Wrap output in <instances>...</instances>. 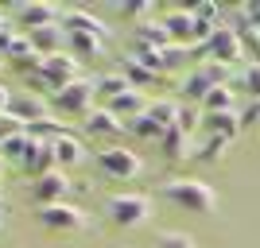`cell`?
I'll use <instances>...</instances> for the list:
<instances>
[{
	"label": "cell",
	"mask_w": 260,
	"mask_h": 248,
	"mask_svg": "<svg viewBox=\"0 0 260 248\" xmlns=\"http://www.w3.org/2000/svg\"><path fill=\"white\" fill-rule=\"evenodd\" d=\"M159 198L186 209V214H214L217 209V194L198 179H171V183L159 186Z\"/></svg>",
	"instance_id": "obj_1"
},
{
	"label": "cell",
	"mask_w": 260,
	"mask_h": 248,
	"mask_svg": "<svg viewBox=\"0 0 260 248\" xmlns=\"http://www.w3.org/2000/svg\"><path fill=\"white\" fill-rule=\"evenodd\" d=\"M82 66H78V58L70 51H58V54H47L43 58V66H39V74H31L27 78V86L35 89V93H58L62 86H70L74 78H82L78 74Z\"/></svg>",
	"instance_id": "obj_2"
},
{
	"label": "cell",
	"mask_w": 260,
	"mask_h": 248,
	"mask_svg": "<svg viewBox=\"0 0 260 248\" xmlns=\"http://www.w3.org/2000/svg\"><path fill=\"white\" fill-rule=\"evenodd\" d=\"M217 86H229V66H225V62H214V58H206L202 66H194V70L183 78L179 97H183L186 105H202V97H206L210 89H217Z\"/></svg>",
	"instance_id": "obj_3"
},
{
	"label": "cell",
	"mask_w": 260,
	"mask_h": 248,
	"mask_svg": "<svg viewBox=\"0 0 260 248\" xmlns=\"http://www.w3.org/2000/svg\"><path fill=\"white\" fill-rule=\"evenodd\" d=\"M105 214H109L113 225L136 229V225H144V221L152 217V198L148 194H113L105 202Z\"/></svg>",
	"instance_id": "obj_4"
},
{
	"label": "cell",
	"mask_w": 260,
	"mask_h": 248,
	"mask_svg": "<svg viewBox=\"0 0 260 248\" xmlns=\"http://www.w3.org/2000/svg\"><path fill=\"white\" fill-rule=\"evenodd\" d=\"M35 221L47 229V233H86L89 229V217L70 202H58V205H39L35 209Z\"/></svg>",
	"instance_id": "obj_5"
},
{
	"label": "cell",
	"mask_w": 260,
	"mask_h": 248,
	"mask_svg": "<svg viewBox=\"0 0 260 248\" xmlns=\"http://www.w3.org/2000/svg\"><path fill=\"white\" fill-rule=\"evenodd\" d=\"M93 97H98V93H93V78H74L70 86L51 93V109L54 113H66V117H86Z\"/></svg>",
	"instance_id": "obj_6"
},
{
	"label": "cell",
	"mask_w": 260,
	"mask_h": 248,
	"mask_svg": "<svg viewBox=\"0 0 260 248\" xmlns=\"http://www.w3.org/2000/svg\"><path fill=\"white\" fill-rule=\"evenodd\" d=\"M93 163H98V171L109 174V179H136V174H140V167H144L140 155H136L132 148H120V144L105 148Z\"/></svg>",
	"instance_id": "obj_7"
},
{
	"label": "cell",
	"mask_w": 260,
	"mask_h": 248,
	"mask_svg": "<svg viewBox=\"0 0 260 248\" xmlns=\"http://www.w3.org/2000/svg\"><path fill=\"white\" fill-rule=\"evenodd\" d=\"M206 54L214 62H225V66L241 62V58H245V47H241L237 27H214V35L206 39Z\"/></svg>",
	"instance_id": "obj_8"
},
{
	"label": "cell",
	"mask_w": 260,
	"mask_h": 248,
	"mask_svg": "<svg viewBox=\"0 0 260 248\" xmlns=\"http://www.w3.org/2000/svg\"><path fill=\"white\" fill-rule=\"evenodd\" d=\"M66 190H70V179H66V171L58 167V171L43 174V179H35L31 183V198H35V209L39 205H58L66 198Z\"/></svg>",
	"instance_id": "obj_9"
},
{
	"label": "cell",
	"mask_w": 260,
	"mask_h": 248,
	"mask_svg": "<svg viewBox=\"0 0 260 248\" xmlns=\"http://www.w3.org/2000/svg\"><path fill=\"white\" fill-rule=\"evenodd\" d=\"M163 27L171 31V39L179 47H198L202 39H198V20H194V12L190 8H175L163 16Z\"/></svg>",
	"instance_id": "obj_10"
},
{
	"label": "cell",
	"mask_w": 260,
	"mask_h": 248,
	"mask_svg": "<svg viewBox=\"0 0 260 248\" xmlns=\"http://www.w3.org/2000/svg\"><path fill=\"white\" fill-rule=\"evenodd\" d=\"M8 113H12L16 120H20L23 128H27L31 120H43V117H51L47 101L39 97V93H27V89H23V93H12V105H8Z\"/></svg>",
	"instance_id": "obj_11"
},
{
	"label": "cell",
	"mask_w": 260,
	"mask_h": 248,
	"mask_svg": "<svg viewBox=\"0 0 260 248\" xmlns=\"http://www.w3.org/2000/svg\"><path fill=\"white\" fill-rule=\"evenodd\" d=\"M16 16H20V23L27 27V31H35V27H51V23H58V20H62V8H54V4H47V0H35V4H20Z\"/></svg>",
	"instance_id": "obj_12"
},
{
	"label": "cell",
	"mask_w": 260,
	"mask_h": 248,
	"mask_svg": "<svg viewBox=\"0 0 260 248\" xmlns=\"http://www.w3.org/2000/svg\"><path fill=\"white\" fill-rule=\"evenodd\" d=\"M202 128L206 136H221V140H237L241 124V109H229V113H202Z\"/></svg>",
	"instance_id": "obj_13"
},
{
	"label": "cell",
	"mask_w": 260,
	"mask_h": 248,
	"mask_svg": "<svg viewBox=\"0 0 260 248\" xmlns=\"http://www.w3.org/2000/svg\"><path fill=\"white\" fill-rule=\"evenodd\" d=\"M58 27H62L66 35H70V31H89V35H101V39L109 35V27L98 20V16H93V12H86V8H62Z\"/></svg>",
	"instance_id": "obj_14"
},
{
	"label": "cell",
	"mask_w": 260,
	"mask_h": 248,
	"mask_svg": "<svg viewBox=\"0 0 260 248\" xmlns=\"http://www.w3.org/2000/svg\"><path fill=\"white\" fill-rule=\"evenodd\" d=\"M175 39H171V31L163 27V20L155 23V20H144V23H136V35H132V47H152V51H163V47H171Z\"/></svg>",
	"instance_id": "obj_15"
},
{
	"label": "cell",
	"mask_w": 260,
	"mask_h": 248,
	"mask_svg": "<svg viewBox=\"0 0 260 248\" xmlns=\"http://www.w3.org/2000/svg\"><path fill=\"white\" fill-rule=\"evenodd\" d=\"M66 47H70V54H74L78 62H82V58L93 62V58L105 54V39H101V35H89V31H70L66 35Z\"/></svg>",
	"instance_id": "obj_16"
},
{
	"label": "cell",
	"mask_w": 260,
	"mask_h": 248,
	"mask_svg": "<svg viewBox=\"0 0 260 248\" xmlns=\"http://www.w3.org/2000/svg\"><path fill=\"white\" fill-rule=\"evenodd\" d=\"M109 113H113V117H120V120H132V117H140L144 109H148V101H144V89H124V93H120V97H113L109 101Z\"/></svg>",
	"instance_id": "obj_17"
},
{
	"label": "cell",
	"mask_w": 260,
	"mask_h": 248,
	"mask_svg": "<svg viewBox=\"0 0 260 248\" xmlns=\"http://www.w3.org/2000/svg\"><path fill=\"white\" fill-rule=\"evenodd\" d=\"M86 132L89 136H117V132H124V120L113 117L109 109H89L86 113Z\"/></svg>",
	"instance_id": "obj_18"
},
{
	"label": "cell",
	"mask_w": 260,
	"mask_h": 248,
	"mask_svg": "<svg viewBox=\"0 0 260 248\" xmlns=\"http://www.w3.org/2000/svg\"><path fill=\"white\" fill-rule=\"evenodd\" d=\"M27 39H31V47L47 58V54H58V43L66 39V31L58 27V23H51V27H35V31H27Z\"/></svg>",
	"instance_id": "obj_19"
},
{
	"label": "cell",
	"mask_w": 260,
	"mask_h": 248,
	"mask_svg": "<svg viewBox=\"0 0 260 248\" xmlns=\"http://www.w3.org/2000/svg\"><path fill=\"white\" fill-rule=\"evenodd\" d=\"M179 105H183L179 97H155V101H148V117L155 124H163V128H175L179 124Z\"/></svg>",
	"instance_id": "obj_20"
},
{
	"label": "cell",
	"mask_w": 260,
	"mask_h": 248,
	"mask_svg": "<svg viewBox=\"0 0 260 248\" xmlns=\"http://www.w3.org/2000/svg\"><path fill=\"white\" fill-rule=\"evenodd\" d=\"M124 132H128V136H136V140H155V144H159V140H163V132H167V128H163V124H155V120L148 117V109H144L140 117L124 120Z\"/></svg>",
	"instance_id": "obj_21"
},
{
	"label": "cell",
	"mask_w": 260,
	"mask_h": 248,
	"mask_svg": "<svg viewBox=\"0 0 260 248\" xmlns=\"http://www.w3.org/2000/svg\"><path fill=\"white\" fill-rule=\"evenodd\" d=\"M120 74H124V82H128L132 89H140V86H155V82H159V74H152L148 66H140L136 58H132V54H124V58H120Z\"/></svg>",
	"instance_id": "obj_22"
},
{
	"label": "cell",
	"mask_w": 260,
	"mask_h": 248,
	"mask_svg": "<svg viewBox=\"0 0 260 248\" xmlns=\"http://www.w3.org/2000/svg\"><path fill=\"white\" fill-rule=\"evenodd\" d=\"M159 151H163V159L167 163H179L186 155V132L175 124V128H167L163 132V140H159Z\"/></svg>",
	"instance_id": "obj_23"
},
{
	"label": "cell",
	"mask_w": 260,
	"mask_h": 248,
	"mask_svg": "<svg viewBox=\"0 0 260 248\" xmlns=\"http://www.w3.org/2000/svg\"><path fill=\"white\" fill-rule=\"evenodd\" d=\"M54 159H58V167H74V163H82V140L78 136H58L54 140Z\"/></svg>",
	"instance_id": "obj_24"
},
{
	"label": "cell",
	"mask_w": 260,
	"mask_h": 248,
	"mask_svg": "<svg viewBox=\"0 0 260 248\" xmlns=\"http://www.w3.org/2000/svg\"><path fill=\"white\" fill-rule=\"evenodd\" d=\"M124 89H128V82H124V74H101V78H93V93H98L101 101H113V97H120V93H124Z\"/></svg>",
	"instance_id": "obj_25"
},
{
	"label": "cell",
	"mask_w": 260,
	"mask_h": 248,
	"mask_svg": "<svg viewBox=\"0 0 260 248\" xmlns=\"http://www.w3.org/2000/svg\"><path fill=\"white\" fill-rule=\"evenodd\" d=\"M23 132H27L31 140H43V144H51V140H58V136H66V128L58 124V117H43V120H31V124H27Z\"/></svg>",
	"instance_id": "obj_26"
},
{
	"label": "cell",
	"mask_w": 260,
	"mask_h": 248,
	"mask_svg": "<svg viewBox=\"0 0 260 248\" xmlns=\"http://www.w3.org/2000/svg\"><path fill=\"white\" fill-rule=\"evenodd\" d=\"M202 113H229V109H237L233 105V89L229 86H217V89H210L206 97H202Z\"/></svg>",
	"instance_id": "obj_27"
},
{
	"label": "cell",
	"mask_w": 260,
	"mask_h": 248,
	"mask_svg": "<svg viewBox=\"0 0 260 248\" xmlns=\"http://www.w3.org/2000/svg\"><path fill=\"white\" fill-rule=\"evenodd\" d=\"M237 35H241V47L252 54V62H260V27H252L241 12H237Z\"/></svg>",
	"instance_id": "obj_28"
},
{
	"label": "cell",
	"mask_w": 260,
	"mask_h": 248,
	"mask_svg": "<svg viewBox=\"0 0 260 248\" xmlns=\"http://www.w3.org/2000/svg\"><path fill=\"white\" fill-rule=\"evenodd\" d=\"M229 140H221V136H206V140L194 148V163H217L221 155H225Z\"/></svg>",
	"instance_id": "obj_29"
},
{
	"label": "cell",
	"mask_w": 260,
	"mask_h": 248,
	"mask_svg": "<svg viewBox=\"0 0 260 248\" xmlns=\"http://www.w3.org/2000/svg\"><path fill=\"white\" fill-rule=\"evenodd\" d=\"M27 148H31V136H27V132H20V136H12V140L0 144V159H16V163H23Z\"/></svg>",
	"instance_id": "obj_30"
},
{
	"label": "cell",
	"mask_w": 260,
	"mask_h": 248,
	"mask_svg": "<svg viewBox=\"0 0 260 248\" xmlns=\"http://www.w3.org/2000/svg\"><path fill=\"white\" fill-rule=\"evenodd\" d=\"M237 82L245 86L249 101H260V62H245V70H241V78H237Z\"/></svg>",
	"instance_id": "obj_31"
},
{
	"label": "cell",
	"mask_w": 260,
	"mask_h": 248,
	"mask_svg": "<svg viewBox=\"0 0 260 248\" xmlns=\"http://www.w3.org/2000/svg\"><path fill=\"white\" fill-rule=\"evenodd\" d=\"M186 8L194 12V20L198 23H206V27H221V8H217V4H206V0H202V4H186Z\"/></svg>",
	"instance_id": "obj_32"
},
{
	"label": "cell",
	"mask_w": 260,
	"mask_h": 248,
	"mask_svg": "<svg viewBox=\"0 0 260 248\" xmlns=\"http://www.w3.org/2000/svg\"><path fill=\"white\" fill-rule=\"evenodd\" d=\"M179 128L183 132H194V128H202V109L198 105H179Z\"/></svg>",
	"instance_id": "obj_33"
},
{
	"label": "cell",
	"mask_w": 260,
	"mask_h": 248,
	"mask_svg": "<svg viewBox=\"0 0 260 248\" xmlns=\"http://www.w3.org/2000/svg\"><path fill=\"white\" fill-rule=\"evenodd\" d=\"M120 12H124V16H128V20H148V16H152V4H148V0H124V4H120Z\"/></svg>",
	"instance_id": "obj_34"
},
{
	"label": "cell",
	"mask_w": 260,
	"mask_h": 248,
	"mask_svg": "<svg viewBox=\"0 0 260 248\" xmlns=\"http://www.w3.org/2000/svg\"><path fill=\"white\" fill-rule=\"evenodd\" d=\"M159 248H194L190 233H159Z\"/></svg>",
	"instance_id": "obj_35"
},
{
	"label": "cell",
	"mask_w": 260,
	"mask_h": 248,
	"mask_svg": "<svg viewBox=\"0 0 260 248\" xmlns=\"http://www.w3.org/2000/svg\"><path fill=\"white\" fill-rule=\"evenodd\" d=\"M23 132V124L16 117H12V113H0V144L4 140H12V136H20Z\"/></svg>",
	"instance_id": "obj_36"
},
{
	"label": "cell",
	"mask_w": 260,
	"mask_h": 248,
	"mask_svg": "<svg viewBox=\"0 0 260 248\" xmlns=\"http://www.w3.org/2000/svg\"><path fill=\"white\" fill-rule=\"evenodd\" d=\"M241 124H245V128H252V124H260V101H249V105L241 109Z\"/></svg>",
	"instance_id": "obj_37"
},
{
	"label": "cell",
	"mask_w": 260,
	"mask_h": 248,
	"mask_svg": "<svg viewBox=\"0 0 260 248\" xmlns=\"http://www.w3.org/2000/svg\"><path fill=\"white\" fill-rule=\"evenodd\" d=\"M12 43H16V31H12V27H0V54H8Z\"/></svg>",
	"instance_id": "obj_38"
},
{
	"label": "cell",
	"mask_w": 260,
	"mask_h": 248,
	"mask_svg": "<svg viewBox=\"0 0 260 248\" xmlns=\"http://www.w3.org/2000/svg\"><path fill=\"white\" fill-rule=\"evenodd\" d=\"M8 105H12V89L0 82V113H8Z\"/></svg>",
	"instance_id": "obj_39"
},
{
	"label": "cell",
	"mask_w": 260,
	"mask_h": 248,
	"mask_svg": "<svg viewBox=\"0 0 260 248\" xmlns=\"http://www.w3.org/2000/svg\"><path fill=\"white\" fill-rule=\"evenodd\" d=\"M0 229H4V205H0Z\"/></svg>",
	"instance_id": "obj_40"
},
{
	"label": "cell",
	"mask_w": 260,
	"mask_h": 248,
	"mask_svg": "<svg viewBox=\"0 0 260 248\" xmlns=\"http://www.w3.org/2000/svg\"><path fill=\"white\" fill-rule=\"evenodd\" d=\"M0 27H4V12H0Z\"/></svg>",
	"instance_id": "obj_41"
},
{
	"label": "cell",
	"mask_w": 260,
	"mask_h": 248,
	"mask_svg": "<svg viewBox=\"0 0 260 248\" xmlns=\"http://www.w3.org/2000/svg\"><path fill=\"white\" fill-rule=\"evenodd\" d=\"M0 171H4V159H0Z\"/></svg>",
	"instance_id": "obj_42"
},
{
	"label": "cell",
	"mask_w": 260,
	"mask_h": 248,
	"mask_svg": "<svg viewBox=\"0 0 260 248\" xmlns=\"http://www.w3.org/2000/svg\"><path fill=\"white\" fill-rule=\"evenodd\" d=\"M0 58H4V54H0Z\"/></svg>",
	"instance_id": "obj_43"
},
{
	"label": "cell",
	"mask_w": 260,
	"mask_h": 248,
	"mask_svg": "<svg viewBox=\"0 0 260 248\" xmlns=\"http://www.w3.org/2000/svg\"><path fill=\"white\" fill-rule=\"evenodd\" d=\"M0 205H4V202H0Z\"/></svg>",
	"instance_id": "obj_44"
}]
</instances>
